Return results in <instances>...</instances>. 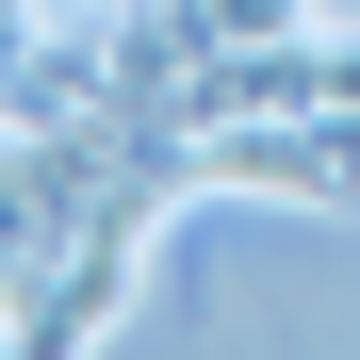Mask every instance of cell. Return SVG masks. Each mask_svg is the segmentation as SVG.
I'll list each match as a JSON object with an SVG mask.
<instances>
[{
    "instance_id": "7a4b0ae2",
    "label": "cell",
    "mask_w": 360,
    "mask_h": 360,
    "mask_svg": "<svg viewBox=\"0 0 360 360\" xmlns=\"http://www.w3.org/2000/svg\"><path fill=\"white\" fill-rule=\"evenodd\" d=\"M180 17V49H262V33H295L311 0H164Z\"/></svg>"
},
{
    "instance_id": "6da1fadb",
    "label": "cell",
    "mask_w": 360,
    "mask_h": 360,
    "mask_svg": "<svg viewBox=\"0 0 360 360\" xmlns=\"http://www.w3.org/2000/svg\"><path fill=\"white\" fill-rule=\"evenodd\" d=\"M213 197H295V213H360V115H229L197 131Z\"/></svg>"
}]
</instances>
